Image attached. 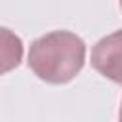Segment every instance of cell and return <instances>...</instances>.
<instances>
[{
  "instance_id": "3957f363",
  "label": "cell",
  "mask_w": 122,
  "mask_h": 122,
  "mask_svg": "<svg viewBox=\"0 0 122 122\" xmlns=\"http://www.w3.org/2000/svg\"><path fill=\"white\" fill-rule=\"evenodd\" d=\"M118 122H122V105H120V114H118Z\"/></svg>"
},
{
  "instance_id": "6da1fadb",
  "label": "cell",
  "mask_w": 122,
  "mask_h": 122,
  "mask_svg": "<svg viewBox=\"0 0 122 122\" xmlns=\"http://www.w3.org/2000/svg\"><path fill=\"white\" fill-rule=\"evenodd\" d=\"M86 44L71 30H53L30 44L29 67L48 84H67L84 67Z\"/></svg>"
},
{
  "instance_id": "7a4b0ae2",
  "label": "cell",
  "mask_w": 122,
  "mask_h": 122,
  "mask_svg": "<svg viewBox=\"0 0 122 122\" xmlns=\"http://www.w3.org/2000/svg\"><path fill=\"white\" fill-rule=\"evenodd\" d=\"M92 67L105 78L122 84V30L103 36L92 50Z\"/></svg>"
},
{
  "instance_id": "277c9868",
  "label": "cell",
  "mask_w": 122,
  "mask_h": 122,
  "mask_svg": "<svg viewBox=\"0 0 122 122\" xmlns=\"http://www.w3.org/2000/svg\"><path fill=\"white\" fill-rule=\"evenodd\" d=\"M120 8H122V0H120Z\"/></svg>"
}]
</instances>
